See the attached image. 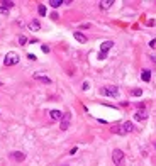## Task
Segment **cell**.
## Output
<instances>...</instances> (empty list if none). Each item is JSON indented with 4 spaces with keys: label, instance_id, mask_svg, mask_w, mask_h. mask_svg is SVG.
I'll return each instance as SVG.
<instances>
[{
    "label": "cell",
    "instance_id": "cell-9",
    "mask_svg": "<svg viewBox=\"0 0 156 166\" xmlns=\"http://www.w3.org/2000/svg\"><path fill=\"white\" fill-rule=\"evenodd\" d=\"M10 156H12V159H15V161H24V159H26V154H24V152H20V151L12 152Z\"/></svg>",
    "mask_w": 156,
    "mask_h": 166
},
{
    "label": "cell",
    "instance_id": "cell-2",
    "mask_svg": "<svg viewBox=\"0 0 156 166\" xmlns=\"http://www.w3.org/2000/svg\"><path fill=\"white\" fill-rule=\"evenodd\" d=\"M112 161L115 166H122L124 165V152L121 149H114L112 151Z\"/></svg>",
    "mask_w": 156,
    "mask_h": 166
},
{
    "label": "cell",
    "instance_id": "cell-18",
    "mask_svg": "<svg viewBox=\"0 0 156 166\" xmlns=\"http://www.w3.org/2000/svg\"><path fill=\"white\" fill-rule=\"evenodd\" d=\"M2 5H4V7H5V10H7V9L14 7V2H2Z\"/></svg>",
    "mask_w": 156,
    "mask_h": 166
},
{
    "label": "cell",
    "instance_id": "cell-23",
    "mask_svg": "<svg viewBox=\"0 0 156 166\" xmlns=\"http://www.w3.org/2000/svg\"><path fill=\"white\" fill-rule=\"evenodd\" d=\"M155 149H156V144H155Z\"/></svg>",
    "mask_w": 156,
    "mask_h": 166
},
{
    "label": "cell",
    "instance_id": "cell-11",
    "mask_svg": "<svg viewBox=\"0 0 156 166\" xmlns=\"http://www.w3.org/2000/svg\"><path fill=\"white\" fill-rule=\"evenodd\" d=\"M34 78H36L37 82H42V83H51V78H47V76L41 75V73H36V75H34Z\"/></svg>",
    "mask_w": 156,
    "mask_h": 166
},
{
    "label": "cell",
    "instance_id": "cell-17",
    "mask_svg": "<svg viewBox=\"0 0 156 166\" xmlns=\"http://www.w3.org/2000/svg\"><path fill=\"white\" fill-rule=\"evenodd\" d=\"M37 12H39V15H46V7L44 5H39L37 7Z\"/></svg>",
    "mask_w": 156,
    "mask_h": 166
},
{
    "label": "cell",
    "instance_id": "cell-16",
    "mask_svg": "<svg viewBox=\"0 0 156 166\" xmlns=\"http://www.w3.org/2000/svg\"><path fill=\"white\" fill-rule=\"evenodd\" d=\"M131 93H132L134 97H139V95H142V90H141V88H134V90L131 92Z\"/></svg>",
    "mask_w": 156,
    "mask_h": 166
},
{
    "label": "cell",
    "instance_id": "cell-5",
    "mask_svg": "<svg viewBox=\"0 0 156 166\" xmlns=\"http://www.w3.org/2000/svg\"><path fill=\"white\" fill-rule=\"evenodd\" d=\"M114 46V42L112 41H105V42H102L100 44V53L102 54H107L109 51H110V48Z\"/></svg>",
    "mask_w": 156,
    "mask_h": 166
},
{
    "label": "cell",
    "instance_id": "cell-19",
    "mask_svg": "<svg viewBox=\"0 0 156 166\" xmlns=\"http://www.w3.org/2000/svg\"><path fill=\"white\" fill-rule=\"evenodd\" d=\"M26 42H27V39L24 37V36H20V37H19V44H22V46H24Z\"/></svg>",
    "mask_w": 156,
    "mask_h": 166
},
{
    "label": "cell",
    "instance_id": "cell-6",
    "mask_svg": "<svg viewBox=\"0 0 156 166\" xmlns=\"http://www.w3.org/2000/svg\"><path fill=\"white\" fill-rule=\"evenodd\" d=\"M134 119H136V120H146V119H148V114H146L144 109H141V110H137L134 114Z\"/></svg>",
    "mask_w": 156,
    "mask_h": 166
},
{
    "label": "cell",
    "instance_id": "cell-12",
    "mask_svg": "<svg viewBox=\"0 0 156 166\" xmlns=\"http://www.w3.org/2000/svg\"><path fill=\"white\" fill-rule=\"evenodd\" d=\"M122 129H124L126 134H127V132H132L134 131V124H132V122H124V124H122Z\"/></svg>",
    "mask_w": 156,
    "mask_h": 166
},
{
    "label": "cell",
    "instance_id": "cell-10",
    "mask_svg": "<svg viewBox=\"0 0 156 166\" xmlns=\"http://www.w3.org/2000/svg\"><path fill=\"white\" fill-rule=\"evenodd\" d=\"M49 117L53 119V120H61V119H63V114H61L60 110H51L49 112Z\"/></svg>",
    "mask_w": 156,
    "mask_h": 166
},
{
    "label": "cell",
    "instance_id": "cell-24",
    "mask_svg": "<svg viewBox=\"0 0 156 166\" xmlns=\"http://www.w3.org/2000/svg\"><path fill=\"white\" fill-rule=\"evenodd\" d=\"M0 85H2V83H0Z\"/></svg>",
    "mask_w": 156,
    "mask_h": 166
},
{
    "label": "cell",
    "instance_id": "cell-3",
    "mask_svg": "<svg viewBox=\"0 0 156 166\" xmlns=\"http://www.w3.org/2000/svg\"><path fill=\"white\" fill-rule=\"evenodd\" d=\"M100 93L105 97H117L119 90H117V87H104V88H100Z\"/></svg>",
    "mask_w": 156,
    "mask_h": 166
},
{
    "label": "cell",
    "instance_id": "cell-21",
    "mask_svg": "<svg viewBox=\"0 0 156 166\" xmlns=\"http://www.w3.org/2000/svg\"><path fill=\"white\" fill-rule=\"evenodd\" d=\"M88 88H90V83L85 82V83H83V90H88Z\"/></svg>",
    "mask_w": 156,
    "mask_h": 166
},
{
    "label": "cell",
    "instance_id": "cell-7",
    "mask_svg": "<svg viewBox=\"0 0 156 166\" xmlns=\"http://www.w3.org/2000/svg\"><path fill=\"white\" fill-rule=\"evenodd\" d=\"M27 27H29V31H39L41 29V24H39V21H31L29 24H27Z\"/></svg>",
    "mask_w": 156,
    "mask_h": 166
},
{
    "label": "cell",
    "instance_id": "cell-4",
    "mask_svg": "<svg viewBox=\"0 0 156 166\" xmlns=\"http://www.w3.org/2000/svg\"><path fill=\"white\" fill-rule=\"evenodd\" d=\"M70 120H71V114H70V112L63 114V119H61V131H66V129H68Z\"/></svg>",
    "mask_w": 156,
    "mask_h": 166
},
{
    "label": "cell",
    "instance_id": "cell-15",
    "mask_svg": "<svg viewBox=\"0 0 156 166\" xmlns=\"http://www.w3.org/2000/svg\"><path fill=\"white\" fill-rule=\"evenodd\" d=\"M61 4H65V0H49V5L51 7H60Z\"/></svg>",
    "mask_w": 156,
    "mask_h": 166
},
{
    "label": "cell",
    "instance_id": "cell-20",
    "mask_svg": "<svg viewBox=\"0 0 156 166\" xmlns=\"http://www.w3.org/2000/svg\"><path fill=\"white\" fill-rule=\"evenodd\" d=\"M41 49H42V53H49V46H46V44H42Z\"/></svg>",
    "mask_w": 156,
    "mask_h": 166
},
{
    "label": "cell",
    "instance_id": "cell-1",
    "mask_svg": "<svg viewBox=\"0 0 156 166\" xmlns=\"http://www.w3.org/2000/svg\"><path fill=\"white\" fill-rule=\"evenodd\" d=\"M4 63H5V66H14V64H17V63H19V54H17V53H14V51L7 53Z\"/></svg>",
    "mask_w": 156,
    "mask_h": 166
},
{
    "label": "cell",
    "instance_id": "cell-8",
    "mask_svg": "<svg viewBox=\"0 0 156 166\" xmlns=\"http://www.w3.org/2000/svg\"><path fill=\"white\" fill-rule=\"evenodd\" d=\"M73 36H75V39H76L78 42H81V44H83V42H87V36H85V34H81L80 31L73 32Z\"/></svg>",
    "mask_w": 156,
    "mask_h": 166
},
{
    "label": "cell",
    "instance_id": "cell-13",
    "mask_svg": "<svg viewBox=\"0 0 156 166\" xmlns=\"http://www.w3.org/2000/svg\"><path fill=\"white\" fill-rule=\"evenodd\" d=\"M98 5H100V9L105 10V9H109V7H112V5H114V0H102Z\"/></svg>",
    "mask_w": 156,
    "mask_h": 166
},
{
    "label": "cell",
    "instance_id": "cell-22",
    "mask_svg": "<svg viewBox=\"0 0 156 166\" xmlns=\"http://www.w3.org/2000/svg\"><path fill=\"white\" fill-rule=\"evenodd\" d=\"M149 46H151V48H155V46H156V41H155V39H153V41L149 42Z\"/></svg>",
    "mask_w": 156,
    "mask_h": 166
},
{
    "label": "cell",
    "instance_id": "cell-14",
    "mask_svg": "<svg viewBox=\"0 0 156 166\" xmlns=\"http://www.w3.org/2000/svg\"><path fill=\"white\" fill-rule=\"evenodd\" d=\"M141 78L144 80V82H149V80H151V71H149V69H142Z\"/></svg>",
    "mask_w": 156,
    "mask_h": 166
}]
</instances>
